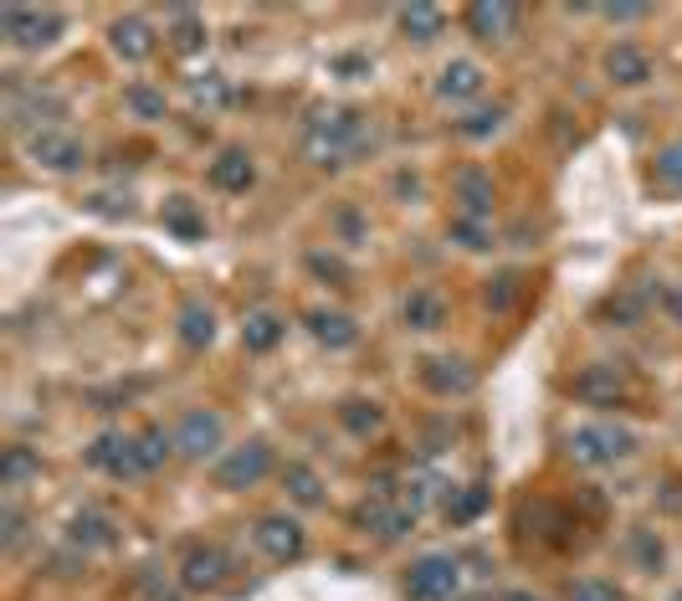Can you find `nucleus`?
Here are the masks:
<instances>
[{
    "label": "nucleus",
    "instance_id": "nucleus-11",
    "mask_svg": "<svg viewBox=\"0 0 682 601\" xmlns=\"http://www.w3.org/2000/svg\"><path fill=\"white\" fill-rule=\"evenodd\" d=\"M31 160L42 170H57V175H73V170H83V144H77L73 135H57V129H42V135L31 139Z\"/></svg>",
    "mask_w": 682,
    "mask_h": 601
},
{
    "label": "nucleus",
    "instance_id": "nucleus-24",
    "mask_svg": "<svg viewBox=\"0 0 682 601\" xmlns=\"http://www.w3.org/2000/svg\"><path fill=\"white\" fill-rule=\"evenodd\" d=\"M457 201H462V216H467V222H483V216L492 211V181L483 175V170H462Z\"/></svg>",
    "mask_w": 682,
    "mask_h": 601
},
{
    "label": "nucleus",
    "instance_id": "nucleus-41",
    "mask_svg": "<svg viewBox=\"0 0 682 601\" xmlns=\"http://www.w3.org/2000/svg\"><path fill=\"white\" fill-rule=\"evenodd\" d=\"M631 550H637V560L647 566V571H657V566H662V540H652L647 529H637V535H631Z\"/></svg>",
    "mask_w": 682,
    "mask_h": 601
},
{
    "label": "nucleus",
    "instance_id": "nucleus-7",
    "mask_svg": "<svg viewBox=\"0 0 682 601\" xmlns=\"http://www.w3.org/2000/svg\"><path fill=\"white\" fill-rule=\"evenodd\" d=\"M88 463L104 468V473H113V479H134V473H144V463H139V437L104 432L88 448Z\"/></svg>",
    "mask_w": 682,
    "mask_h": 601
},
{
    "label": "nucleus",
    "instance_id": "nucleus-14",
    "mask_svg": "<svg viewBox=\"0 0 682 601\" xmlns=\"http://www.w3.org/2000/svg\"><path fill=\"white\" fill-rule=\"evenodd\" d=\"M257 181V165L247 150H221L216 160H210V185L216 191H226V196H241V191H252Z\"/></svg>",
    "mask_w": 682,
    "mask_h": 601
},
{
    "label": "nucleus",
    "instance_id": "nucleus-17",
    "mask_svg": "<svg viewBox=\"0 0 682 601\" xmlns=\"http://www.w3.org/2000/svg\"><path fill=\"white\" fill-rule=\"evenodd\" d=\"M308 334L328 350H349L359 340V324L349 314H334V309H313L308 314Z\"/></svg>",
    "mask_w": 682,
    "mask_h": 601
},
{
    "label": "nucleus",
    "instance_id": "nucleus-22",
    "mask_svg": "<svg viewBox=\"0 0 682 601\" xmlns=\"http://www.w3.org/2000/svg\"><path fill=\"white\" fill-rule=\"evenodd\" d=\"M160 222H164V232H175L180 242H201V237H206V216H201V211H195V201H185V196L164 201Z\"/></svg>",
    "mask_w": 682,
    "mask_h": 601
},
{
    "label": "nucleus",
    "instance_id": "nucleus-3",
    "mask_svg": "<svg viewBox=\"0 0 682 601\" xmlns=\"http://www.w3.org/2000/svg\"><path fill=\"white\" fill-rule=\"evenodd\" d=\"M462 587V571L452 556H421L405 571V597L411 601H452Z\"/></svg>",
    "mask_w": 682,
    "mask_h": 601
},
{
    "label": "nucleus",
    "instance_id": "nucleus-26",
    "mask_svg": "<svg viewBox=\"0 0 682 601\" xmlns=\"http://www.w3.org/2000/svg\"><path fill=\"white\" fill-rule=\"evenodd\" d=\"M180 340L191 350H206L210 340H216V314H210V303L191 299L185 309H180Z\"/></svg>",
    "mask_w": 682,
    "mask_h": 601
},
{
    "label": "nucleus",
    "instance_id": "nucleus-33",
    "mask_svg": "<svg viewBox=\"0 0 682 601\" xmlns=\"http://www.w3.org/2000/svg\"><path fill=\"white\" fill-rule=\"evenodd\" d=\"M175 452V437H164L160 427H149V432H139V463H144V473H154V468H164V458Z\"/></svg>",
    "mask_w": 682,
    "mask_h": 601
},
{
    "label": "nucleus",
    "instance_id": "nucleus-42",
    "mask_svg": "<svg viewBox=\"0 0 682 601\" xmlns=\"http://www.w3.org/2000/svg\"><path fill=\"white\" fill-rule=\"evenodd\" d=\"M308 268L318 272V278H334V283H349V268H344L339 257H328V253H308Z\"/></svg>",
    "mask_w": 682,
    "mask_h": 601
},
{
    "label": "nucleus",
    "instance_id": "nucleus-32",
    "mask_svg": "<svg viewBox=\"0 0 682 601\" xmlns=\"http://www.w3.org/2000/svg\"><path fill=\"white\" fill-rule=\"evenodd\" d=\"M339 421H344V427H349L355 437H370L375 427L386 421V411H380L375 401H344V406H339Z\"/></svg>",
    "mask_w": 682,
    "mask_h": 601
},
{
    "label": "nucleus",
    "instance_id": "nucleus-19",
    "mask_svg": "<svg viewBox=\"0 0 682 601\" xmlns=\"http://www.w3.org/2000/svg\"><path fill=\"white\" fill-rule=\"evenodd\" d=\"M401 319L411 324V330H442L446 324V303L442 293H431V288H411L401 303Z\"/></svg>",
    "mask_w": 682,
    "mask_h": 601
},
{
    "label": "nucleus",
    "instance_id": "nucleus-38",
    "mask_svg": "<svg viewBox=\"0 0 682 601\" xmlns=\"http://www.w3.org/2000/svg\"><path fill=\"white\" fill-rule=\"evenodd\" d=\"M452 237H457L467 253H483V247H488V232H483V222H467V216H457V222H452Z\"/></svg>",
    "mask_w": 682,
    "mask_h": 601
},
{
    "label": "nucleus",
    "instance_id": "nucleus-34",
    "mask_svg": "<svg viewBox=\"0 0 682 601\" xmlns=\"http://www.w3.org/2000/svg\"><path fill=\"white\" fill-rule=\"evenodd\" d=\"M36 452L31 448H6V458H0V483H6V489H15V483L21 479H31V473H36Z\"/></svg>",
    "mask_w": 682,
    "mask_h": 601
},
{
    "label": "nucleus",
    "instance_id": "nucleus-13",
    "mask_svg": "<svg viewBox=\"0 0 682 601\" xmlns=\"http://www.w3.org/2000/svg\"><path fill=\"white\" fill-rule=\"evenodd\" d=\"M462 21H467V31H473L477 42H504V36H513V26H519V11L504 6V0H473Z\"/></svg>",
    "mask_w": 682,
    "mask_h": 601
},
{
    "label": "nucleus",
    "instance_id": "nucleus-10",
    "mask_svg": "<svg viewBox=\"0 0 682 601\" xmlns=\"http://www.w3.org/2000/svg\"><path fill=\"white\" fill-rule=\"evenodd\" d=\"M226 556L216 550V545H191L185 550V560H180V587L185 591H216L226 581Z\"/></svg>",
    "mask_w": 682,
    "mask_h": 601
},
{
    "label": "nucleus",
    "instance_id": "nucleus-47",
    "mask_svg": "<svg viewBox=\"0 0 682 601\" xmlns=\"http://www.w3.org/2000/svg\"><path fill=\"white\" fill-rule=\"evenodd\" d=\"M498 601H539V597H534V591H504Z\"/></svg>",
    "mask_w": 682,
    "mask_h": 601
},
{
    "label": "nucleus",
    "instance_id": "nucleus-35",
    "mask_svg": "<svg viewBox=\"0 0 682 601\" xmlns=\"http://www.w3.org/2000/svg\"><path fill=\"white\" fill-rule=\"evenodd\" d=\"M498 124H504V108L492 104V108H473L467 119H457V135L462 139H488V135H498Z\"/></svg>",
    "mask_w": 682,
    "mask_h": 601
},
{
    "label": "nucleus",
    "instance_id": "nucleus-16",
    "mask_svg": "<svg viewBox=\"0 0 682 601\" xmlns=\"http://www.w3.org/2000/svg\"><path fill=\"white\" fill-rule=\"evenodd\" d=\"M62 119V104L42 88H15L11 93V124L15 129H36V124Z\"/></svg>",
    "mask_w": 682,
    "mask_h": 601
},
{
    "label": "nucleus",
    "instance_id": "nucleus-43",
    "mask_svg": "<svg viewBox=\"0 0 682 601\" xmlns=\"http://www.w3.org/2000/svg\"><path fill=\"white\" fill-rule=\"evenodd\" d=\"M191 93H195V104H226V83H221V77H195Z\"/></svg>",
    "mask_w": 682,
    "mask_h": 601
},
{
    "label": "nucleus",
    "instance_id": "nucleus-28",
    "mask_svg": "<svg viewBox=\"0 0 682 601\" xmlns=\"http://www.w3.org/2000/svg\"><path fill=\"white\" fill-rule=\"evenodd\" d=\"M483 509H488V483H467V489H452V498H446V519H452V525H473Z\"/></svg>",
    "mask_w": 682,
    "mask_h": 601
},
{
    "label": "nucleus",
    "instance_id": "nucleus-15",
    "mask_svg": "<svg viewBox=\"0 0 682 601\" xmlns=\"http://www.w3.org/2000/svg\"><path fill=\"white\" fill-rule=\"evenodd\" d=\"M606 77L616 83V88H641V83L652 77V57L631 42H616L606 52Z\"/></svg>",
    "mask_w": 682,
    "mask_h": 601
},
{
    "label": "nucleus",
    "instance_id": "nucleus-12",
    "mask_svg": "<svg viewBox=\"0 0 682 601\" xmlns=\"http://www.w3.org/2000/svg\"><path fill=\"white\" fill-rule=\"evenodd\" d=\"M421 380H426V391H436V396H467L477 386L473 365L457 361V355H431V361H421Z\"/></svg>",
    "mask_w": 682,
    "mask_h": 601
},
{
    "label": "nucleus",
    "instance_id": "nucleus-27",
    "mask_svg": "<svg viewBox=\"0 0 682 601\" xmlns=\"http://www.w3.org/2000/svg\"><path fill=\"white\" fill-rule=\"evenodd\" d=\"M442 26H446V15L436 11V6H405L401 11V31L405 36H411V42H436V36H442Z\"/></svg>",
    "mask_w": 682,
    "mask_h": 601
},
{
    "label": "nucleus",
    "instance_id": "nucleus-8",
    "mask_svg": "<svg viewBox=\"0 0 682 601\" xmlns=\"http://www.w3.org/2000/svg\"><path fill=\"white\" fill-rule=\"evenodd\" d=\"M257 545H262L272 560L288 566V560H297L308 550V535H303V525L288 519V514H268V519H257Z\"/></svg>",
    "mask_w": 682,
    "mask_h": 601
},
{
    "label": "nucleus",
    "instance_id": "nucleus-45",
    "mask_svg": "<svg viewBox=\"0 0 682 601\" xmlns=\"http://www.w3.org/2000/svg\"><path fill=\"white\" fill-rule=\"evenodd\" d=\"M600 15L606 21H641V15H652L647 6H600Z\"/></svg>",
    "mask_w": 682,
    "mask_h": 601
},
{
    "label": "nucleus",
    "instance_id": "nucleus-40",
    "mask_svg": "<svg viewBox=\"0 0 682 601\" xmlns=\"http://www.w3.org/2000/svg\"><path fill=\"white\" fill-rule=\"evenodd\" d=\"M657 175H662L672 191H682V144H672V150L657 154Z\"/></svg>",
    "mask_w": 682,
    "mask_h": 601
},
{
    "label": "nucleus",
    "instance_id": "nucleus-21",
    "mask_svg": "<svg viewBox=\"0 0 682 601\" xmlns=\"http://www.w3.org/2000/svg\"><path fill=\"white\" fill-rule=\"evenodd\" d=\"M67 540H73L77 550H104V545L119 540V529H113V519H108V514L83 509V514L73 519V529H67Z\"/></svg>",
    "mask_w": 682,
    "mask_h": 601
},
{
    "label": "nucleus",
    "instance_id": "nucleus-36",
    "mask_svg": "<svg viewBox=\"0 0 682 601\" xmlns=\"http://www.w3.org/2000/svg\"><path fill=\"white\" fill-rule=\"evenodd\" d=\"M564 601H626V597H621V587H610L600 576H580V581H570Z\"/></svg>",
    "mask_w": 682,
    "mask_h": 601
},
{
    "label": "nucleus",
    "instance_id": "nucleus-23",
    "mask_svg": "<svg viewBox=\"0 0 682 601\" xmlns=\"http://www.w3.org/2000/svg\"><path fill=\"white\" fill-rule=\"evenodd\" d=\"M436 93H442V98H477V93H483V67L467 57L446 62L442 77H436Z\"/></svg>",
    "mask_w": 682,
    "mask_h": 601
},
{
    "label": "nucleus",
    "instance_id": "nucleus-6",
    "mask_svg": "<svg viewBox=\"0 0 682 601\" xmlns=\"http://www.w3.org/2000/svg\"><path fill=\"white\" fill-rule=\"evenodd\" d=\"M226 437V417L221 411H185V421L175 427V452H185V458H210V452L221 448Z\"/></svg>",
    "mask_w": 682,
    "mask_h": 601
},
{
    "label": "nucleus",
    "instance_id": "nucleus-4",
    "mask_svg": "<svg viewBox=\"0 0 682 601\" xmlns=\"http://www.w3.org/2000/svg\"><path fill=\"white\" fill-rule=\"evenodd\" d=\"M268 468H272V448L257 437V442H241V448H231L216 463V483L221 489H252V483L268 479Z\"/></svg>",
    "mask_w": 682,
    "mask_h": 601
},
{
    "label": "nucleus",
    "instance_id": "nucleus-5",
    "mask_svg": "<svg viewBox=\"0 0 682 601\" xmlns=\"http://www.w3.org/2000/svg\"><path fill=\"white\" fill-rule=\"evenodd\" d=\"M0 26H6V36H11L21 52H42V46L57 42L62 15L57 11H21V6H6V11H0Z\"/></svg>",
    "mask_w": 682,
    "mask_h": 601
},
{
    "label": "nucleus",
    "instance_id": "nucleus-1",
    "mask_svg": "<svg viewBox=\"0 0 682 601\" xmlns=\"http://www.w3.org/2000/svg\"><path fill=\"white\" fill-rule=\"evenodd\" d=\"M359 139H365V129H359L355 108H318L308 119V135H303V154L313 165H344L359 150Z\"/></svg>",
    "mask_w": 682,
    "mask_h": 601
},
{
    "label": "nucleus",
    "instance_id": "nucleus-37",
    "mask_svg": "<svg viewBox=\"0 0 682 601\" xmlns=\"http://www.w3.org/2000/svg\"><path fill=\"white\" fill-rule=\"evenodd\" d=\"M139 591H144V601H180V591L160 576V566H144V571H139Z\"/></svg>",
    "mask_w": 682,
    "mask_h": 601
},
{
    "label": "nucleus",
    "instance_id": "nucleus-29",
    "mask_svg": "<svg viewBox=\"0 0 682 601\" xmlns=\"http://www.w3.org/2000/svg\"><path fill=\"white\" fill-rule=\"evenodd\" d=\"M282 483H288V494H293L303 509H318V504H324V483H318V473H313V468L288 463V468H282Z\"/></svg>",
    "mask_w": 682,
    "mask_h": 601
},
{
    "label": "nucleus",
    "instance_id": "nucleus-20",
    "mask_svg": "<svg viewBox=\"0 0 682 601\" xmlns=\"http://www.w3.org/2000/svg\"><path fill=\"white\" fill-rule=\"evenodd\" d=\"M575 396L591 406H616L621 401V380H616V371L610 365H591V371H580L575 376Z\"/></svg>",
    "mask_w": 682,
    "mask_h": 601
},
{
    "label": "nucleus",
    "instance_id": "nucleus-31",
    "mask_svg": "<svg viewBox=\"0 0 682 601\" xmlns=\"http://www.w3.org/2000/svg\"><path fill=\"white\" fill-rule=\"evenodd\" d=\"M170 46L175 52H201L206 46V21L195 11H175L170 15Z\"/></svg>",
    "mask_w": 682,
    "mask_h": 601
},
{
    "label": "nucleus",
    "instance_id": "nucleus-46",
    "mask_svg": "<svg viewBox=\"0 0 682 601\" xmlns=\"http://www.w3.org/2000/svg\"><path fill=\"white\" fill-rule=\"evenodd\" d=\"M662 303H668L672 324H682V288H668V293H662Z\"/></svg>",
    "mask_w": 682,
    "mask_h": 601
},
{
    "label": "nucleus",
    "instance_id": "nucleus-9",
    "mask_svg": "<svg viewBox=\"0 0 682 601\" xmlns=\"http://www.w3.org/2000/svg\"><path fill=\"white\" fill-rule=\"evenodd\" d=\"M355 525L375 529L380 540H401V535H411L415 529V509H396V504L386 498V489H380V494L365 498V504L355 509Z\"/></svg>",
    "mask_w": 682,
    "mask_h": 601
},
{
    "label": "nucleus",
    "instance_id": "nucleus-39",
    "mask_svg": "<svg viewBox=\"0 0 682 601\" xmlns=\"http://www.w3.org/2000/svg\"><path fill=\"white\" fill-rule=\"evenodd\" d=\"M0 529H6V535H0V545H6V550H15V545H21V535H26V519H21V509H15V504H6V509H0Z\"/></svg>",
    "mask_w": 682,
    "mask_h": 601
},
{
    "label": "nucleus",
    "instance_id": "nucleus-25",
    "mask_svg": "<svg viewBox=\"0 0 682 601\" xmlns=\"http://www.w3.org/2000/svg\"><path fill=\"white\" fill-rule=\"evenodd\" d=\"M278 340H282V319L272 309H252V314L241 319V345L252 350V355H268Z\"/></svg>",
    "mask_w": 682,
    "mask_h": 601
},
{
    "label": "nucleus",
    "instance_id": "nucleus-2",
    "mask_svg": "<svg viewBox=\"0 0 682 601\" xmlns=\"http://www.w3.org/2000/svg\"><path fill=\"white\" fill-rule=\"evenodd\" d=\"M631 452H637V432H626L616 421H591V427H575V432H570V458L585 468L621 463Z\"/></svg>",
    "mask_w": 682,
    "mask_h": 601
},
{
    "label": "nucleus",
    "instance_id": "nucleus-30",
    "mask_svg": "<svg viewBox=\"0 0 682 601\" xmlns=\"http://www.w3.org/2000/svg\"><path fill=\"white\" fill-rule=\"evenodd\" d=\"M123 108L134 114V119H144V124H154V119H164V93L160 88H149V83H129L123 88Z\"/></svg>",
    "mask_w": 682,
    "mask_h": 601
},
{
    "label": "nucleus",
    "instance_id": "nucleus-44",
    "mask_svg": "<svg viewBox=\"0 0 682 601\" xmlns=\"http://www.w3.org/2000/svg\"><path fill=\"white\" fill-rule=\"evenodd\" d=\"M513 299H519V278H513V272H504V278L488 288V303H492V309H508Z\"/></svg>",
    "mask_w": 682,
    "mask_h": 601
},
{
    "label": "nucleus",
    "instance_id": "nucleus-18",
    "mask_svg": "<svg viewBox=\"0 0 682 601\" xmlns=\"http://www.w3.org/2000/svg\"><path fill=\"white\" fill-rule=\"evenodd\" d=\"M113 52H119L123 62H144L149 52H154V31H149V21H139V15H123V21H113Z\"/></svg>",
    "mask_w": 682,
    "mask_h": 601
},
{
    "label": "nucleus",
    "instance_id": "nucleus-48",
    "mask_svg": "<svg viewBox=\"0 0 682 601\" xmlns=\"http://www.w3.org/2000/svg\"><path fill=\"white\" fill-rule=\"evenodd\" d=\"M672 601H682V591H678V597H672Z\"/></svg>",
    "mask_w": 682,
    "mask_h": 601
}]
</instances>
